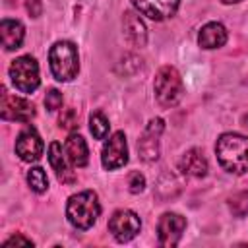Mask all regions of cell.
Returning <instances> with one entry per match:
<instances>
[{
	"instance_id": "1",
	"label": "cell",
	"mask_w": 248,
	"mask_h": 248,
	"mask_svg": "<svg viewBox=\"0 0 248 248\" xmlns=\"http://www.w3.org/2000/svg\"><path fill=\"white\" fill-rule=\"evenodd\" d=\"M219 165L231 174H244L248 170V136L227 132L215 143Z\"/></svg>"
},
{
	"instance_id": "2",
	"label": "cell",
	"mask_w": 248,
	"mask_h": 248,
	"mask_svg": "<svg viewBox=\"0 0 248 248\" xmlns=\"http://www.w3.org/2000/svg\"><path fill=\"white\" fill-rule=\"evenodd\" d=\"M99 215H101V203L93 190H83L68 198L66 217L72 227L79 231H87L97 223Z\"/></svg>"
},
{
	"instance_id": "3",
	"label": "cell",
	"mask_w": 248,
	"mask_h": 248,
	"mask_svg": "<svg viewBox=\"0 0 248 248\" xmlns=\"http://www.w3.org/2000/svg\"><path fill=\"white\" fill-rule=\"evenodd\" d=\"M48 66L58 81H72L79 72L78 48L70 41H56L48 50Z\"/></svg>"
},
{
	"instance_id": "4",
	"label": "cell",
	"mask_w": 248,
	"mask_h": 248,
	"mask_svg": "<svg viewBox=\"0 0 248 248\" xmlns=\"http://www.w3.org/2000/svg\"><path fill=\"white\" fill-rule=\"evenodd\" d=\"M153 91H155L157 103L163 108H170V107L178 105L184 95V83H182L178 70L172 66H163L155 76Z\"/></svg>"
},
{
	"instance_id": "5",
	"label": "cell",
	"mask_w": 248,
	"mask_h": 248,
	"mask_svg": "<svg viewBox=\"0 0 248 248\" xmlns=\"http://www.w3.org/2000/svg\"><path fill=\"white\" fill-rule=\"evenodd\" d=\"M10 79L14 83V87L21 93H33L39 83H41V78H39V64L37 60L31 56V54H23V56H17L12 64H10Z\"/></svg>"
},
{
	"instance_id": "6",
	"label": "cell",
	"mask_w": 248,
	"mask_h": 248,
	"mask_svg": "<svg viewBox=\"0 0 248 248\" xmlns=\"http://www.w3.org/2000/svg\"><path fill=\"white\" fill-rule=\"evenodd\" d=\"M163 130H165V120L163 118H151L149 124L145 126L141 138L138 140V151H140V157L143 161L151 163V161L159 159Z\"/></svg>"
},
{
	"instance_id": "7",
	"label": "cell",
	"mask_w": 248,
	"mask_h": 248,
	"mask_svg": "<svg viewBox=\"0 0 248 248\" xmlns=\"http://www.w3.org/2000/svg\"><path fill=\"white\" fill-rule=\"evenodd\" d=\"M141 229V221L140 217L130 211V209H118L112 213V217L108 219V231L110 234L118 240V242H128L132 240Z\"/></svg>"
},
{
	"instance_id": "8",
	"label": "cell",
	"mask_w": 248,
	"mask_h": 248,
	"mask_svg": "<svg viewBox=\"0 0 248 248\" xmlns=\"http://www.w3.org/2000/svg\"><path fill=\"white\" fill-rule=\"evenodd\" d=\"M101 163L107 170L120 169L128 163V143L124 132H114L103 145L101 151Z\"/></svg>"
},
{
	"instance_id": "9",
	"label": "cell",
	"mask_w": 248,
	"mask_h": 248,
	"mask_svg": "<svg viewBox=\"0 0 248 248\" xmlns=\"http://www.w3.org/2000/svg\"><path fill=\"white\" fill-rule=\"evenodd\" d=\"M186 229V219L180 213H163L157 223V236L161 246H176Z\"/></svg>"
},
{
	"instance_id": "10",
	"label": "cell",
	"mask_w": 248,
	"mask_h": 248,
	"mask_svg": "<svg viewBox=\"0 0 248 248\" xmlns=\"http://www.w3.org/2000/svg\"><path fill=\"white\" fill-rule=\"evenodd\" d=\"M43 140L41 136L37 134V130L33 126H25L19 134H17V140H16V153L21 161L25 163H35L41 159L43 155Z\"/></svg>"
},
{
	"instance_id": "11",
	"label": "cell",
	"mask_w": 248,
	"mask_h": 248,
	"mask_svg": "<svg viewBox=\"0 0 248 248\" xmlns=\"http://www.w3.org/2000/svg\"><path fill=\"white\" fill-rule=\"evenodd\" d=\"M35 116V107L23 97L10 95L2 89V118L14 122H29Z\"/></svg>"
},
{
	"instance_id": "12",
	"label": "cell",
	"mask_w": 248,
	"mask_h": 248,
	"mask_svg": "<svg viewBox=\"0 0 248 248\" xmlns=\"http://www.w3.org/2000/svg\"><path fill=\"white\" fill-rule=\"evenodd\" d=\"M132 4L141 16L155 21H163L176 14L180 0H132Z\"/></svg>"
},
{
	"instance_id": "13",
	"label": "cell",
	"mask_w": 248,
	"mask_h": 248,
	"mask_svg": "<svg viewBox=\"0 0 248 248\" xmlns=\"http://www.w3.org/2000/svg\"><path fill=\"white\" fill-rule=\"evenodd\" d=\"M48 163H50V167H52V170H54V174L60 182L72 184L76 180V174L68 165L70 159L66 155V149H62V145L58 141H52L48 145Z\"/></svg>"
},
{
	"instance_id": "14",
	"label": "cell",
	"mask_w": 248,
	"mask_h": 248,
	"mask_svg": "<svg viewBox=\"0 0 248 248\" xmlns=\"http://www.w3.org/2000/svg\"><path fill=\"white\" fill-rule=\"evenodd\" d=\"M178 169H180V172L186 174V176L202 178V176L207 174V169H209V167H207V159L203 157V153H202L200 149L192 147V149H188V151L180 157Z\"/></svg>"
},
{
	"instance_id": "15",
	"label": "cell",
	"mask_w": 248,
	"mask_h": 248,
	"mask_svg": "<svg viewBox=\"0 0 248 248\" xmlns=\"http://www.w3.org/2000/svg\"><path fill=\"white\" fill-rule=\"evenodd\" d=\"M124 35L126 39L134 45V46H143L145 41H147V29H145V23L143 19L140 17V12H124Z\"/></svg>"
},
{
	"instance_id": "16",
	"label": "cell",
	"mask_w": 248,
	"mask_h": 248,
	"mask_svg": "<svg viewBox=\"0 0 248 248\" xmlns=\"http://www.w3.org/2000/svg\"><path fill=\"white\" fill-rule=\"evenodd\" d=\"M225 43H227V29H225V25L219 23V21H209V23H205V25L200 29V33H198V45H200L202 48H207V50H211V48H221Z\"/></svg>"
},
{
	"instance_id": "17",
	"label": "cell",
	"mask_w": 248,
	"mask_h": 248,
	"mask_svg": "<svg viewBox=\"0 0 248 248\" xmlns=\"http://www.w3.org/2000/svg\"><path fill=\"white\" fill-rule=\"evenodd\" d=\"M0 35H2V46L6 50H16L21 46L23 37H25V29L21 25V21L17 19H2L0 23Z\"/></svg>"
},
{
	"instance_id": "18",
	"label": "cell",
	"mask_w": 248,
	"mask_h": 248,
	"mask_svg": "<svg viewBox=\"0 0 248 248\" xmlns=\"http://www.w3.org/2000/svg\"><path fill=\"white\" fill-rule=\"evenodd\" d=\"M64 149H66V155H68V159L74 167H85L87 165L89 149H87L85 140L79 134H70L66 143H64Z\"/></svg>"
},
{
	"instance_id": "19",
	"label": "cell",
	"mask_w": 248,
	"mask_h": 248,
	"mask_svg": "<svg viewBox=\"0 0 248 248\" xmlns=\"http://www.w3.org/2000/svg\"><path fill=\"white\" fill-rule=\"evenodd\" d=\"M27 184H29V188H31L33 192H37V194L46 192V190H48V176H46L45 169H41V167H31V169L27 170Z\"/></svg>"
},
{
	"instance_id": "20",
	"label": "cell",
	"mask_w": 248,
	"mask_h": 248,
	"mask_svg": "<svg viewBox=\"0 0 248 248\" xmlns=\"http://www.w3.org/2000/svg\"><path fill=\"white\" fill-rule=\"evenodd\" d=\"M108 128H110V124L103 112H93L89 116V130L95 140H105L108 136Z\"/></svg>"
},
{
	"instance_id": "21",
	"label": "cell",
	"mask_w": 248,
	"mask_h": 248,
	"mask_svg": "<svg viewBox=\"0 0 248 248\" xmlns=\"http://www.w3.org/2000/svg\"><path fill=\"white\" fill-rule=\"evenodd\" d=\"M229 209L232 211V215L236 217H244L248 215V190L234 194L232 198H229Z\"/></svg>"
},
{
	"instance_id": "22",
	"label": "cell",
	"mask_w": 248,
	"mask_h": 248,
	"mask_svg": "<svg viewBox=\"0 0 248 248\" xmlns=\"http://www.w3.org/2000/svg\"><path fill=\"white\" fill-rule=\"evenodd\" d=\"M143 188H145V176L138 170H132L128 174V190L132 194H140V192H143Z\"/></svg>"
},
{
	"instance_id": "23",
	"label": "cell",
	"mask_w": 248,
	"mask_h": 248,
	"mask_svg": "<svg viewBox=\"0 0 248 248\" xmlns=\"http://www.w3.org/2000/svg\"><path fill=\"white\" fill-rule=\"evenodd\" d=\"M45 107H46V110H50V112L58 110V108L62 107V93H60L58 89H48V93H46V97H45Z\"/></svg>"
},
{
	"instance_id": "24",
	"label": "cell",
	"mask_w": 248,
	"mask_h": 248,
	"mask_svg": "<svg viewBox=\"0 0 248 248\" xmlns=\"http://www.w3.org/2000/svg\"><path fill=\"white\" fill-rule=\"evenodd\" d=\"M58 122H60V128H66V130H74V128L78 126L76 110H74V108H66V110H62V114H60Z\"/></svg>"
},
{
	"instance_id": "25",
	"label": "cell",
	"mask_w": 248,
	"mask_h": 248,
	"mask_svg": "<svg viewBox=\"0 0 248 248\" xmlns=\"http://www.w3.org/2000/svg\"><path fill=\"white\" fill-rule=\"evenodd\" d=\"M4 246H33V240L31 238H25L21 234H14V236H10L4 242Z\"/></svg>"
},
{
	"instance_id": "26",
	"label": "cell",
	"mask_w": 248,
	"mask_h": 248,
	"mask_svg": "<svg viewBox=\"0 0 248 248\" xmlns=\"http://www.w3.org/2000/svg\"><path fill=\"white\" fill-rule=\"evenodd\" d=\"M25 10L29 12L31 17H39L43 12V4L41 0H25Z\"/></svg>"
},
{
	"instance_id": "27",
	"label": "cell",
	"mask_w": 248,
	"mask_h": 248,
	"mask_svg": "<svg viewBox=\"0 0 248 248\" xmlns=\"http://www.w3.org/2000/svg\"><path fill=\"white\" fill-rule=\"evenodd\" d=\"M223 4H236V2H240V0H221Z\"/></svg>"
}]
</instances>
